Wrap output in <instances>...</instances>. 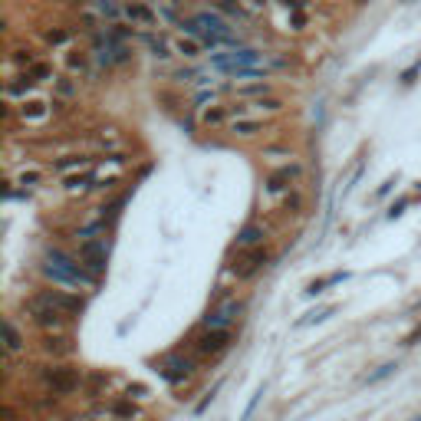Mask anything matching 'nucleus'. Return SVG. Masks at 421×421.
<instances>
[{"instance_id":"15","label":"nucleus","mask_w":421,"mask_h":421,"mask_svg":"<svg viewBox=\"0 0 421 421\" xmlns=\"http://www.w3.org/2000/svg\"><path fill=\"white\" fill-rule=\"evenodd\" d=\"M263 241H267V230L260 224H247L237 234V250H250V247H263Z\"/></svg>"},{"instance_id":"1","label":"nucleus","mask_w":421,"mask_h":421,"mask_svg":"<svg viewBox=\"0 0 421 421\" xmlns=\"http://www.w3.org/2000/svg\"><path fill=\"white\" fill-rule=\"evenodd\" d=\"M43 273L56 286H69V290H89V286H96V277H92L79 260H73L69 254H63L60 247H50V250H46Z\"/></svg>"},{"instance_id":"13","label":"nucleus","mask_w":421,"mask_h":421,"mask_svg":"<svg viewBox=\"0 0 421 421\" xmlns=\"http://www.w3.org/2000/svg\"><path fill=\"white\" fill-rule=\"evenodd\" d=\"M23 349H27V339H23V332L17 330L14 319L7 316V319H3V352H7V356H20Z\"/></svg>"},{"instance_id":"25","label":"nucleus","mask_w":421,"mask_h":421,"mask_svg":"<svg viewBox=\"0 0 421 421\" xmlns=\"http://www.w3.org/2000/svg\"><path fill=\"white\" fill-rule=\"evenodd\" d=\"M343 280H346V273H330V277H323V280H313V283L306 286V293H310V296H316V293H323L326 286L343 283Z\"/></svg>"},{"instance_id":"2","label":"nucleus","mask_w":421,"mask_h":421,"mask_svg":"<svg viewBox=\"0 0 421 421\" xmlns=\"http://www.w3.org/2000/svg\"><path fill=\"white\" fill-rule=\"evenodd\" d=\"M214 69L221 73H234V76H267V66H263V53L260 50H250V46H237L230 53H217L210 60Z\"/></svg>"},{"instance_id":"36","label":"nucleus","mask_w":421,"mask_h":421,"mask_svg":"<svg viewBox=\"0 0 421 421\" xmlns=\"http://www.w3.org/2000/svg\"><path fill=\"white\" fill-rule=\"evenodd\" d=\"M66 66H69V73H83V69H86V56H83V53H79V56H66Z\"/></svg>"},{"instance_id":"18","label":"nucleus","mask_w":421,"mask_h":421,"mask_svg":"<svg viewBox=\"0 0 421 421\" xmlns=\"http://www.w3.org/2000/svg\"><path fill=\"white\" fill-rule=\"evenodd\" d=\"M227 119H230V109H224V105H208L201 112V125L204 129H221V125H227Z\"/></svg>"},{"instance_id":"38","label":"nucleus","mask_w":421,"mask_h":421,"mask_svg":"<svg viewBox=\"0 0 421 421\" xmlns=\"http://www.w3.org/2000/svg\"><path fill=\"white\" fill-rule=\"evenodd\" d=\"M395 369H398V365H395V362H385V365H382V369H378V372H372V376H369V382H378V378L391 376V372H395Z\"/></svg>"},{"instance_id":"29","label":"nucleus","mask_w":421,"mask_h":421,"mask_svg":"<svg viewBox=\"0 0 421 421\" xmlns=\"http://www.w3.org/2000/svg\"><path fill=\"white\" fill-rule=\"evenodd\" d=\"M14 63L20 66V69H23V73H27L30 66H36V56H33L30 46H27V50H14Z\"/></svg>"},{"instance_id":"39","label":"nucleus","mask_w":421,"mask_h":421,"mask_svg":"<svg viewBox=\"0 0 421 421\" xmlns=\"http://www.w3.org/2000/svg\"><path fill=\"white\" fill-rule=\"evenodd\" d=\"M125 398L132 402V398H145V385H129L125 389Z\"/></svg>"},{"instance_id":"32","label":"nucleus","mask_w":421,"mask_h":421,"mask_svg":"<svg viewBox=\"0 0 421 421\" xmlns=\"http://www.w3.org/2000/svg\"><path fill=\"white\" fill-rule=\"evenodd\" d=\"M332 313V306H323V310H313V313H306L300 319V323H296V326H313V323H319V319H326V316Z\"/></svg>"},{"instance_id":"9","label":"nucleus","mask_w":421,"mask_h":421,"mask_svg":"<svg viewBox=\"0 0 421 421\" xmlns=\"http://www.w3.org/2000/svg\"><path fill=\"white\" fill-rule=\"evenodd\" d=\"M36 300L63 316H73L83 310V300H79L76 293H63V290H43V293H36Z\"/></svg>"},{"instance_id":"42","label":"nucleus","mask_w":421,"mask_h":421,"mask_svg":"<svg viewBox=\"0 0 421 421\" xmlns=\"http://www.w3.org/2000/svg\"><path fill=\"white\" fill-rule=\"evenodd\" d=\"M300 3H306V0H300Z\"/></svg>"},{"instance_id":"14","label":"nucleus","mask_w":421,"mask_h":421,"mask_svg":"<svg viewBox=\"0 0 421 421\" xmlns=\"http://www.w3.org/2000/svg\"><path fill=\"white\" fill-rule=\"evenodd\" d=\"M227 129L237 138H254V136H260V132H267V122L263 119H234Z\"/></svg>"},{"instance_id":"4","label":"nucleus","mask_w":421,"mask_h":421,"mask_svg":"<svg viewBox=\"0 0 421 421\" xmlns=\"http://www.w3.org/2000/svg\"><path fill=\"white\" fill-rule=\"evenodd\" d=\"M267 260L270 254L263 250V247H250V250H237L234 257V263H230V273L237 277V280H254L257 273L267 267Z\"/></svg>"},{"instance_id":"20","label":"nucleus","mask_w":421,"mask_h":421,"mask_svg":"<svg viewBox=\"0 0 421 421\" xmlns=\"http://www.w3.org/2000/svg\"><path fill=\"white\" fill-rule=\"evenodd\" d=\"M142 40H145V46L151 50V56H155V60H168V56H171V46H168L165 36H155V33H145Z\"/></svg>"},{"instance_id":"41","label":"nucleus","mask_w":421,"mask_h":421,"mask_svg":"<svg viewBox=\"0 0 421 421\" xmlns=\"http://www.w3.org/2000/svg\"><path fill=\"white\" fill-rule=\"evenodd\" d=\"M415 73H418V66H411V69H408V73L402 76V83H411V79H415Z\"/></svg>"},{"instance_id":"33","label":"nucleus","mask_w":421,"mask_h":421,"mask_svg":"<svg viewBox=\"0 0 421 421\" xmlns=\"http://www.w3.org/2000/svg\"><path fill=\"white\" fill-rule=\"evenodd\" d=\"M46 43L50 46H66L69 43V33L60 30V27H53V30H46Z\"/></svg>"},{"instance_id":"34","label":"nucleus","mask_w":421,"mask_h":421,"mask_svg":"<svg viewBox=\"0 0 421 421\" xmlns=\"http://www.w3.org/2000/svg\"><path fill=\"white\" fill-rule=\"evenodd\" d=\"M27 73H30L33 83H43V79H50V76H53V69H50L46 63H36V66H30Z\"/></svg>"},{"instance_id":"24","label":"nucleus","mask_w":421,"mask_h":421,"mask_svg":"<svg viewBox=\"0 0 421 421\" xmlns=\"http://www.w3.org/2000/svg\"><path fill=\"white\" fill-rule=\"evenodd\" d=\"M109 415H116V418H122V421H132V418H138V408L129 402V398H122V402H116L112 408H105Z\"/></svg>"},{"instance_id":"21","label":"nucleus","mask_w":421,"mask_h":421,"mask_svg":"<svg viewBox=\"0 0 421 421\" xmlns=\"http://www.w3.org/2000/svg\"><path fill=\"white\" fill-rule=\"evenodd\" d=\"M89 165H92L89 155H66V158L56 162V171H60V175H69L73 168H89Z\"/></svg>"},{"instance_id":"26","label":"nucleus","mask_w":421,"mask_h":421,"mask_svg":"<svg viewBox=\"0 0 421 421\" xmlns=\"http://www.w3.org/2000/svg\"><path fill=\"white\" fill-rule=\"evenodd\" d=\"M280 210H283V214H300V210H303V195L296 191V188H293V191H286Z\"/></svg>"},{"instance_id":"23","label":"nucleus","mask_w":421,"mask_h":421,"mask_svg":"<svg viewBox=\"0 0 421 421\" xmlns=\"http://www.w3.org/2000/svg\"><path fill=\"white\" fill-rule=\"evenodd\" d=\"M46 112H50V109H46V102H40V99H30V102H23V105H20V116H23L27 122L43 119Z\"/></svg>"},{"instance_id":"27","label":"nucleus","mask_w":421,"mask_h":421,"mask_svg":"<svg viewBox=\"0 0 421 421\" xmlns=\"http://www.w3.org/2000/svg\"><path fill=\"white\" fill-rule=\"evenodd\" d=\"M250 109H260V112H283V99H277V96H263V99L250 102Z\"/></svg>"},{"instance_id":"5","label":"nucleus","mask_w":421,"mask_h":421,"mask_svg":"<svg viewBox=\"0 0 421 421\" xmlns=\"http://www.w3.org/2000/svg\"><path fill=\"white\" fill-rule=\"evenodd\" d=\"M27 313L33 316V323H36L43 332H63V330H66V319H69V316H63V313H56V310L43 306L36 296H30V300H27Z\"/></svg>"},{"instance_id":"7","label":"nucleus","mask_w":421,"mask_h":421,"mask_svg":"<svg viewBox=\"0 0 421 421\" xmlns=\"http://www.w3.org/2000/svg\"><path fill=\"white\" fill-rule=\"evenodd\" d=\"M230 339H234L230 330H201L195 339V349L201 356H221L230 349Z\"/></svg>"},{"instance_id":"28","label":"nucleus","mask_w":421,"mask_h":421,"mask_svg":"<svg viewBox=\"0 0 421 421\" xmlns=\"http://www.w3.org/2000/svg\"><path fill=\"white\" fill-rule=\"evenodd\" d=\"M175 53H181L184 60H195L197 53H201V43H197V40H178V43H175Z\"/></svg>"},{"instance_id":"16","label":"nucleus","mask_w":421,"mask_h":421,"mask_svg":"<svg viewBox=\"0 0 421 421\" xmlns=\"http://www.w3.org/2000/svg\"><path fill=\"white\" fill-rule=\"evenodd\" d=\"M40 346H43L46 356H69V352H73V343H69L63 332H46Z\"/></svg>"},{"instance_id":"6","label":"nucleus","mask_w":421,"mask_h":421,"mask_svg":"<svg viewBox=\"0 0 421 421\" xmlns=\"http://www.w3.org/2000/svg\"><path fill=\"white\" fill-rule=\"evenodd\" d=\"M105 257H109V250H105L102 237H96V241H79V263H83L92 277H99V273L105 270Z\"/></svg>"},{"instance_id":"3","label":"nucleus","mask_w":421,"mask_h":421,"mask_svg":"<svg viewBox=\"0 0 421 421\" xmlns=\"http://www.w3.org/2000/svg\"><path fill=\"white\" fill-rule=\"evenodd\" d=\"M40 382H43L46 391H53V395H73L86 385V376L73 369V365H43L40 369Z\"/></svg>"},{"instance_id":"37","label":"nucleus","mask_w":421,"mask_h":421,"mask_svg":"<svg viewBox=\"0 0 421 421\" xmlns=\"http://www.w3.org/2000/svg\"><path fill=\"white\" fill-rule=\"evenodd\" d=\"M36 181H40V171H23V175L17 178V184H20V188H33Z\"/></svg>"},{"instance_id":"35","label":"nucleus","mask_w":421,"mask_h":421,"mask_svg":"<svg viewBox=\"0 0 421 421\" xmlns=\"http://www.w3.org/2000/svg\"><path fill=\"white\" fill-rule=\"evenodd\" d=\"M56 92H60L63 99H69V96H76V83L69 76H60V79H56Z\"/></svg>"},{"instance_id":"10","label":"nucleus","mask_w":421,"mask_h":421,"mask_svg":"<svg viewBox=\"0 0 421 421\" xmlns=\"http://www.w3.org/2000/svg\"><path fill=\"white\" fill-rule=\"evenodd\" d=\"M237 316H241V303L227 300V303H221V306H214V310L204 316V330H230Z\"/></svg>"},{"instance_id":"12","label":"nucleus","mask_w":421,"mask_h":421,"mask_svg":"<svg viewBox=\"0 0 421 421\" xmlns=\"http://www.w3.org/2000/svg\"><path fill=\"white\" fill-rule=\"evenodd\" d=\"M125 17L132 20V27H155L158 23V10L142 3V0H129L125 3Z\"/></svg>"},{"instance_id":"19","label":"nucleus","mask_w":421,"mask_h":421,"mask_svg":"<svg viewBox=\"0 0 421 421\" xmlns=\"http://www.w3.org/2000/svg\"><path fill=\"white\" fill-rule=\"evenodd\" d=\"M270 83L267 79H254V83H247V86H241L237 89V96L241 99H250V102H257V99H263V96H270Z\"/></svg>"},{"instance_id":"31","label":"nucleus","mask_w":421,"mask_h":421,"mask_svg":"<svg viewBox=\"0 0 421 421\" xmlns=\"http://www.w3.org/2000/svg\"><path fill=\"white\" fill-rule=\"evenodd\" d=\"M89 175H86V171H83V175H66V178H63V184H66V188H69V191H76V188H89Z\"/></svg>"},{"instance_id":"8","label":"nucleus","mask_w":421,"mask_h":421,"mask_svg":"<svg viewBox=\"0 0 421 421\" xmlns=\"http://www.w3.org/2000/svg\"><path fill=\"white\" fill-rule=\"evenodd\" d=\"M300 178H303V168L296 165V162H290V165L270 171L267 181H263V188H267L270 195H283V191H293V184H296Z\"/></svg>"},{"instance_id":"30","label":"nucleus","mask_w":421,"mask_h":421,"mask_svg":"<svg viewBox=\"0 0 421 421\" xmlns=\"http://www.w3.org/2000/svg\"><path fill=\"white\" fill-rule=\"evenodd\" d=\"M105 385H109V376H89V378H86V385H83V389L89 391V398H96V395H99V391H102Z\"/></svg>"},{"instance_id":"17","label":"nucleus","mask_w":421,"mask_h":421,"mask_svg":"<svg viewBox=\"0 0 421 421\" xmlns=\"http://www.w3.org/2000/svg\"><path fill=\"white\" fill-rule=\"evenodd\" d=\"M33 86H36V83L30 79V73H20V76H14V79H7V96L27 102V96L33 92Z\"/></svg>"},{"instance_id":"40","label":"nucleus","mask_w":421,"mask_h":421,"mask_svg":"<svg viewBox=\"0 0 421 421\" xmlns=\"http://www.w3.org/2000/svg\"><path fill=\"white\" fill-rule=\"evenodd\" d=\"M293 27H296V30H303V27H306V17H303V14H293Z\"/></svg>"},{"instance_id":"11","label":"nucleus","mask_w":421,"mask_h":421,"mask_svg":"<svg viewBox=\"0 0 421 421\" xmlns=\"http://www.w3.org/2000/svg\"><path fill=\"white\" fill-rule=\"evenodd\" d=\"M158 372L168 378V382H184V378L195 376V362L184 359V356H165L158 362Z\"/></svg>"},{"instance_id":"22","label":"nucleus","mask_w":421,"mask_h":421,"mask_svg":"<svg viewBox=\"0 0 421 421\" xmlns=\"http://www.w3.org/2000/svg\"><path fill=\"white\" fill-rule=\"evenodd\" d=\"M92 7H96L109 23H119V14H125V7H119L116 0H92Z\"/></svg>"}]
</instances>
